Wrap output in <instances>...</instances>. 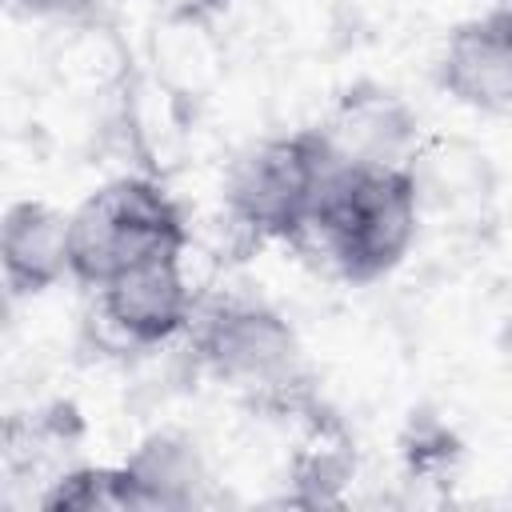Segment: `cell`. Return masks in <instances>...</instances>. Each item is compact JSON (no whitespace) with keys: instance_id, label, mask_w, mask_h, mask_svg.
<instances>
[{"instance_id":"6da1fadb","label":"cell","mask_w":512,"mask_h":512,"mask_svg":"<svg viewBox=\"0 0 512 512\" xmlns=\"http://www.w3.org/2000/svg\"><path fill=\"white\" fill-rule=\"evenodd\" d=\"M420 208L424 200L412 168H336L312 236L340 280L372 284L412 252Z\"/></svg>"},{"instance_id":"7a4b0ae2","label":"cell","mask_w":512,"mask_h":512,"mask_svg":"<svg viewBox=\"0 0 512 512\" xmlns=\"http://www.w3.org/2000/svg\"><path fill=\"white\" fill-rule=\"evenodd\" d=\"M336 168L340 164L316 124L264 136L232 160L224 176V208L232 224L256 240L304 244Z\"/></svg>"},{"instance_id":"3957f363","label":"cell","mask_w":512,"mask_h":512,"mask_svg":"<svg viewBox=\"0 0 512 512\" xmlns=\"http://www.w3.org/2000/svg\"><path fill=\"white\" fill-rule=\"evenodd\" d=\"M192 352L220 384L264 404H308V368L296 328L260 296L196 300Z\"/></svg>"},{"instance_id":"277c9868","label":"cell","mask_w":512,"mask_h":512,"mask_svg":"<svg viewBox=\"0 0 512 512\" xmlns=\"http://www.w3.org/2000/svg\"><path fill=\"white\" fill-rule=\"evenodd\" d=\"M72 280L100 288L124 268L184 256L188 224L180 204L148 176H116L68 212Z\"/></svg>"},{"instance_id":"5b68a950","label":"cell","mask_w":512,"mask_h":512,"mask_svg":"<svg viewBox=\"0 0 512 512\" xmlns=\"http://www.w3.org/2000/svg\"><path fill=\"white\" fill-rule=\"evenodd\" d=\"M340 168H412L420 152L416 108L372 80L352 84L316 124Z\"/></svg>"},{"instance_id":"8992f818","label":"cell","mask_w":512,"mask_h":512,"mask_svg":"<svg viewBox=\"0 0 512 512\" xmlns=\"http://www.w3.org/2000/svg\"><path fill=\"white\" fill-rule=\"evenodd\" d=\"M96 304L108 328L140 348L176 340L196 316V292L188 288L180 256H160L116 272L96 288Z\"/></svg>"},{"instance_id":"52a82bcc","label":"cell","mask_w":512,"mask_h":512,"mask_svg":"<svg viewBox=\"0 0 512 512\" xmlns=\"http://www.w3.org/2000/svg\"><path fill=\"white\" fill-rule=\"evenodd\" d=\"M436 84L484 116H512V4L456 24L436 56Z\"/></svg>"},{"instance_id":"ba28073f","label":"cell","mask_w":512,"mask_h":512,"mask_svg":"<svg viewBox=\"0 0 512 512\" xmlns=\"http://www.w3.org/2000/svg\"><path fill=\"white\" fill-rule=\"evenodd\" d=\"M120 476H124L128 512L196 508L208 500V488H212V472H208L200 444L180 428L148 432L120 460Z\"/></svg>"},{"instance_id":"9c48e42d","label":"cell","mask_w":512,"mask_h":512,"mask_svg":"<svg viewBox=\"0 0 512 512\" xmlns=\"http://www.w3.org/2000/svg\"><path fill=\"white\" fill-rule=\"evenodd\" d=\"M0 272L12 296H40L72 276L68 212L48 200H16L0 224Z\"/></svg>"},{"instance_id":"30bf717a","label":"cell","mask_w":512,"mask_h":512,"mask_svg":"<svg viewBox=\"0 0 512 512\" xmlns=\"http://www.w3.org/2000/svg\"><path fill=\"white\" fill-rule=\"evenodd\" d=\"M84 440V420L76 412L72 400H52L36 412H12L4 420V464L12 476H36L48 464L56 468V476L68 468H60V456L76 452V444Z\"/></svg>"},{"instance_id":"8fae6325","label":"cell","mask_w":512,"mask_h":512,"mask_svg":"<svg viewBox=\"0 0 512 512\" xmlns=\"http://www.w3.org/2000/svg\"><path fill=\"white\" fill-rule=\"evenodd\" d=\"M356 472V456L348 448V440H340L328 428H320V440L300 448L292 468H288V480H292V504H336L340 500V488L352 480Z\"/></svg>"},{"instance_id":"7c38bea8","label":"cell","mask_w":512,"mask_h":512,"mask_svg":"<svg viewBox=\"0 0 512 512\" xmlns=\"http://www.w3.org/2000/svg\"><path fill=\"white\" fill-rule=\"evenodd\" d=\"M36 504L44 512H96V508L128 512L120 464H72L36 496Z\"/></svg>"},{"instance_id":"4fadbf2b","label":"cell","mask_w":512,"mask_h":512,"mask_svg":"<svg viewBox=\"0 0 512 512\" xmlns=\"http://www.w3.org/2000/svg\"><path fill=\"white\" fill-rule=\"evenodd\" d=\"M456 456H460V444L444 424H416L412 420V440H404V460L416 476L444 472Z\"/></svg>"},{"instance_id":"5bb4252c","label":"cell","mask_w":512,"mask_h":512,"mask_svg":"<svg viewBox=\"0 0 512 512\" xmlns=\"http://www.w3.org/2000/svg\"><path fill=\"white\" fill-rule=\"evenodd\" d=\"M16 4L24 12H36V16H72V12H84L96 0H16Z\"/></svg>"},{"instance_id":"9a60e30c","label":"cell","mask_w":512,"mask_h":512,"mask_svg":"<svg viewBox=\"0 0 512 512\" xmlns=\"http://www.w3.org/2000/svg\"><path fill=\"white\" fill-rule=\"evenodd\" d=\"M504 4H512V0H504Z\"/></svg>"}]
</instances>
